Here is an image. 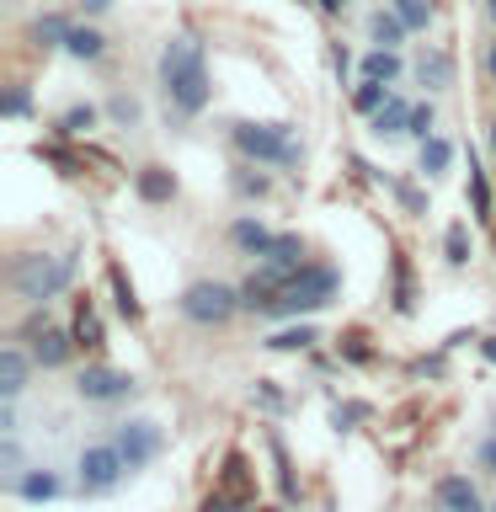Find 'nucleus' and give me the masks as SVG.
<instances>
[{"label":"nucleus","mask_w":496,"mask_h":512,"mask_svg":"<svg viewBox=\"0 0 496 512\" xmlns=\"http://www.w3.org/2000/svg\"><path fill=\"white\" fill-rule=\"evenodd\" d=\"M160 91H166V102L182 112V118H198V112L208 107V96H214V86H208V59H203V43L192 38V32H176V38H166V48H160Z\"/></svg>","instance_id":"f257e3e1"},{"label":"nucleus","mask_w":496,"mask_h":512,"mask_svg":"<svg viewBox=\"0 0 496 512\" xmlns=\"http://www.w3.org/2000/svg\"><path fill=\"white\" fill-rule=\"evenodd\" d=\"M75 278V251L70 256H43V251H27V256H16L11 262V288L22 294L27 304H43V299H54L64 283Z\"/></svg>","instance_id":"f03ea898"},{"label":"nucleus","mask_w":496,"mask_h":512,"mask_svg":"<svg viewBox=\"0 0 496 512\" xmlns=\"http://www.w3.org/2000/svg\"><path fill=\"white\" fill-rule=\"evenodd\" d=\"M235 150L246 160H262V166H294L299 160L288 123H235Z\"/></svg>","instance_id":"7ed1b4c3"},{"label":"nucleus","mask_w":496,"mask_h":512,"mask_svg":"<svg viewBox=\"0 0 496 512\" xmlns=\"http://www.w3.org/2000/svg\"><path fill=\"white\" fill-rule=\"evenodd\" d=\"M331 294H336V267L315 262V267H304L299 278L283 288L278 315H310V310H320V304H331Z\"/></svg>","instance_id":"20e7f679"},{"label":"nucleus","mask_w":496,"mask_h":512,"mask_svg":"<svg viewBox=\"0 0 496 512\" xmlns=\"http://www.w3.org/2000/svg\"><path fill=\"white\" fill-rule=\"evenodd\" d=\"M235 310H240V294L230 283H192L182 294V315L192 326H224Z\"/></svg>","instance_id":"39448f33"},{"label":"nucleus","mask_w":496,"mask_h":512,"mask_svg":"<svg viewBox=\"0 0 496 512\" xmlns=\"http://www.w3.org/2000/svg\"><path fill=\"white\" fill-rule=\"evenodd\" d=\"M80 491L86 496H107V491H118V480L128 475V464L118 454V443H91L86 454H80Z\"/></svg>","instance_id":"423d86ee"},{"label":"nucleus","mask_w":496,"mask_h":512,"mask_svg":"<svg viewBox=\"0 0 496 512\" xmlns=\"http://www.w3.org/2000/svg\"><path fill=\"white\" fill-rule=\"evenodd\" d=\"M75 395L91 400V406H107V400L134 395V374H123V368H107V363H91V368H80Z\"/></svg>","instance_id":"0eeeda50"},{"label":"nucleus","mask_w":496,"mask_h":512,"mask_svg":"<svg viewBox=\"0 0 496 512\" xmlns=\"http://www.w3.org/2000/svg\"><path fill=\"white\" fill-rule=\"evenodd\" d=\"M299 272H304V240H299V235H278V240L262 251V272H256V278L288 288Z\"/></svg>","instance_id":"6e6552de"},{"label":"nucleus","mask_w":496,"mask_h":512,"mask_svg":"<svg viewBox=\"0 0 496 512\" xmlns=\"http://www.w3.org/2000/svg\"><path fill=\"white\" fill-rule=\"evenodd\" d=\"M112 443H118V454H123V464L128 470H144L155 454H160V427L155 422H118V432H112Z\"/></svg>","instance_id":"1a4fd4ad"},{"label":"nucleus","mask_w":496,"mask_h":512,"mask_svg":"<svg viewBox=\"0 0 496 512\" xmlns=\"http://www.w3.org/2000/svg\"><path fill=\"white\" fill-rule=\"evenodd\" d=\"M432 502H438V512H491L486 502H480L470 475H443L438 491H432Z\"/></svg>","instance_id":"9d476101"},{"label":"nucleus","mask_w":496,"mask_h":512,"mask_svg":"<svg viewBox=\"0 0 496 512\" xmlns=\"http://www.w3.org/2000/svg\"><path fill=\"white\" fill-rule=\"evenodd\" d=\"M27 342H32V358H38L43 368H59V363H70V352H75V336L54 331L48 320H43V326L32 320V326H27Z\"/></svg>","instance_id":"9b49d317"},{"label":"nucleus","mask_w":496,"mask_h":512,"mask_svg":"<svg viewBox=\"0 0 496 512\" xmlns=\"http://www.w3.org/2000/svg\"><path fill=\"white\" fill-rule=\"evenodd\" d=\"M219 491H224V496H235L240 507H251V496H256V480H251V470H246V459H240V454H230V459H224Z\"/></svg>","instance_id":"f8f14e48"},{"label":"nucleus","mask_w":496,"mask_h":512,"mask_svg":"<svg viewBox=\"0 0 496 512\" xmlns=\"http://www.w3.org/2000/svg\"><path fill=\"white\" fill-rule=\"evenodd\" d=\"M406 22H400V11L395 6H379L374 16H368V38H374L379 48H400V43H406Z\"/></svg>","instance_id":"ddd939ff"},{"label":"nucleus","mask_w":496,"mask_h":512,"mask_svg":"<svg viewBox=\"0 0 496 512\" xmlns=\"http://www.w3.org/2000/svg\"><path fill=\"white\" fill-rule=\"evenodd\" d=\"M22 390H27V352L6 347L0 352V400H16Z\"/></svg>","instance_id":"4468645a"},{"label":"nucleus","mask_w":496,"mask_h":512,"mask_svg":"<svg viewBox=\"0 0 496 512\" xmlns=\"http://www.w3.org/2000/svg\"><path fill=\"white\" fill-rule=\"evenodd\" d=\"M11 491H16V496H27V502H54V496L64 491V480H59L54 470H43V464H38V470H27Z\"/></svg>","instance_id":"2eb2a0df"},{"label":"nucleus","mask_w":496,"mask_h":512,"mask_svg":"<svg viewBox=\"0 0 496 512\" xmlns=\"http://www.w3.org/2000/svg\"><path fill=\"white\" fill-rule=\"evenodd\" d=\"M134 187H139L144 203H171V198H176V176H171L166 166H144V171L134 176Z\"/></svg>","instance_id":"dca6fc26"},{"label":"nucleus","mask_w":496,"mask_h":512,"mask_svg":"<svg viewBox=\"0 0 496 512\" xmlns=\"http://www.w3.org/2000/svg\"><path fill=\"white\" fill-rule=\"evenodd\" d=\"M70 336H75V347H91V352L107 342V336H102V315H96V304H91V299H80V304H75V331H70Z\"/></svg>","instance_id":"f3484780"},{"label":"nucleus","mask_w":496,"mask_h":512,"mask_svg":"<svg viewBox=\"0 0 496 512\" xmlns=\"http://www.w3.org/2000/svg\"><path fill=\"white\" fill-rule=\"evenodd\" d=\"M64 54L70 59H86V64H96L107 54V38L96 27H70V38H64Z\"/></svg>","instance_id":"a211bd4d"},{"label":"nucleus","mask_w":496,"mask_h":512,"mask_svg":"<svg viewBox=\"0 0 496 512\" xmlns=\"http://www.w3.org/2000/svg\"><path fill=\"white\" fill-rule=\"evenodd\" d=\"M230 240H235L240 251L262 256V251H267V246H272V240H278V235H272L262 219H235V224H230Z\"/></svg>","instance_id":"6ab92c4d"},{"label":"nucleus","mask_w":496,"mask_h":512,"mask_svg":"<svg viewBox=\"0 0 496 512\" xmlns=\"http://www.w3.org/2000/svg\"><path fill=\"white\" fill-rule=\"evenodd\" d=\"M411 128V102H400V96H390L379 112H374V134L384 139V134H406Z\"/></svg>","instance_id":"aec40b11"},{"label":"nucleus","mask_w":496,"mask_h":512,"mask_svg":"<svg viewBox=\"0 0 496 512\" xmlns=\"http://www.w3.org/2000/svg\"><path fill=\"white\" fill-rule=\"evenodd\" d=\"M448 160H454V144H448L443 134L422 139V176H443V171H448Z\"/></svg>","instance_id":"412c9836"},{"label":"nucleus","mask_w":496,"mask_h":512,"mask_svg":"<svg viewBox=\"0 0 496 512\" xmlns=\"http://www.w3.org/2000/svg\"><path fill=\"white\" fill-rule=\"evenodd\" d=\"M395 75H400V54H395V48H374V54L363 59V80H384V86H390Z\"/></svg>","instance_id":"4be33fe9"},{"label":"nucleus","mask_w":496,"mask_h":512,"mask_svg":"<svg viewBox=\"0 0 496 512\" xmlns=\"http://www.w3.org/2000/svg\"><path fill=\"white\" fill-rule=\"evenodd\" d=\"M107 283H112V294H118V310H123V320H139L144 310H139V299H134V283L123 278V267H118V262L107 267Z\"/></svg>","instance_id":"5701e85b"},{"label":"nucleus","mask_w":496,"mask_h":512,"mask_svg":"<svg viewBox=\"0 0 496 512\" xmlns=\"http://www.w3.org/2000/svg\"><path fill=\"white\" fill-rule=\"evenodd\" d=\"M384 102H390V86H384V80H363V86L352 91V107H358L363 118H374Z\"/></svg>","instance_id":"b1692460"},{"label":"nucleus","mask_w":496,"mask_h":512,"mask_svg":"<svg viewBox=\"0 0 496 512\" xmlns=\"http://www.w3.org/2000/svg\"><path fill=\"white\" fill-rule=\"evenodd\" d=\"M91 128H96V107L91 102H75L70 112H64V118H59V134H91Z\"/></svg>","instance_id":"393cba45"},{"label":"nucleus","mask_w":496,"mask_h":512,"mask_svg":"<svg viewBox=\"0 0 496 512\" xmlns=\"http://www.w3.org/2000/svg\"><path fill=\"white\" fill-rule=\"evenodd\" d=\"M390 6L400 11V22H406L411 32H422V27H432V0H390Z\"/></svg>","instance_id":"a878e982"},{"label":"nucleus","mask_w":496,"mask_h":512,"mask_svg":"<svg viewBox=\"0 0 496 512\" xmlns=\"http://www.w3.org/2000/svg\"><path fill=\"white\" fill-rule=\"evenodd\" d=\"M443 251H448V262L464 267L470 262V224H448V235H443Z\"/></svg>","instance_id":"bb28decb"},{"label":"nucleus","mask_w":496,"mask_h":512,"mask_svg":"<svg viewBox=\"0 0 496 512\" xmlns=\"http://www.w3.org/2000/svg\"><path fill=\"white\" fill-rule=\"evenodd\" d=\"M416 75H422L427 91H443V86H448V59H443V54H427L422 64H416Z\"/></svg>","instance_id":"cd10ccee"},{"label":"nucleus","mask_w":496,"mask_h":512,"mask_svg":"<svg viewBox=\"0 0 496 512\" xmlns=\"http://www.w3.org/2000/svg\"><path fill=\"white\" fill-rule=\"evenodd\" d=\"M64 38H70V22H64V16H38V43L43 48H64Z\"/></svg>","instance_id":"c85d7f7f"},{"label":"nucleus","mask_w":496,"mask_h":512,"mask_svg":"<svg viewBox=\"0 0 496 512\" xmlns=\"http://www.w3.org/2000/svg\"><path fill=\"white\" fill-rule=\"evenodd\" d=\"M310 342H320V336L310 331V326H299V331H278V336H272V352H299V347H310Z\"/></svg>","instance_id":"c756f323"},{"label":"nucleus","mask_w":496,"mask_h":512,"mask_svg":"<svg viewBox=\"0 0 496 512\" xmlns=\"http://www.w3.org/2000/svg\"><path fill=\"white\" fill-rule=\"evenodd\" d=\"M432 123H438V112H432V102H416V107H411V128H406V134H416V139H432Z\"/></svg>","instance_id":"7c9ffc66"},{"label":"nucleus","mask_w":496,"mask_h":512,"mask_svg":"<svg viewBox=\"0 0 496 512\" xmlns=\"http://www.w3.org/2000/svg\"><path fill=\"white\" fill-rule=\"evenodd\" d=\"M395 310L411 315V272H406V262H400V256H395Z\"/></svg>","instance_id":"2f4dec72"},{"label":"nucleus","mask_w":496,"mask_h":512,"mask_svg":"<svg viewBox=\"0 0 496 512\" xmlns=\"http://www.w3.org/2000/svg\"><path fill=\"white\" fill-rule=\"evenodd\" d=\"M470 198H475V214H491V187L475 166H470Z\"/></svg>","instance_id":"473e14b6"},{"label":"nucleus","mask_w":496,"mask_h":512,"mask_svg":"<svg viewBox=\"0 0 496 512\" xmlns=\"http://www.w3.org/2000/svg\"><path fill=\"white\" fill-rule=\"evenodd\" d=\"M198 512H240V502H235V496H224V491H208Z\"/></svg>","instance_id":"72a5a7b5"},{"label":"nucleus","mask_w":496,"mask_h":512,"mask_svg":"<svg viewBox=\"0 0 496 512\" xmlns=\"http://www.w3.org/2000/svg\"><path fill=\"white\" fill-rule=\"evenodd\" d=\"M27 107H32V96H27V86H16V91L6 96V118H27Z\"/></svg>","instance_id":"f704fd0d"},{"label":"nucleus","mask_w":496,"mask_h":512,"mask_svg":"<svg viewBox=\"0 0 496 512\" xmlns=\"http://www.w3.org/2000/svg\"><path fill=\"white\" fill-rule=\"evenodd\" d=\"M112 118H118V123H134V118H139V107L128 102V96H112Z\"/></svg>","instance_id":"c9c22d12"},{"label":"nucleus","mask_w":496,"mask_h":512,"mask_svg":"<svg viewBox=\"0 0 496 512\" xmlns=\"http://www.w3.org/2000/svg\"><path fill=\"white\" fill-rule=\"evenodd\" d=\"M235 187H240V192H256V198L267 192V182H262V176H235Z\"/></svg>","instance_id":"e433bc0d"},{"label":"nucleus","mask_w":496,"mask_h":512,"mask_svg":"<svg viewBox=\"0 0 496 512\" xmlns=\"http://www.w3.org/2000/svg\"><path fill=\"white\" fill-rule=\"evenodd\" d=\"M347 358H358V363H368V347H363V336H347Z\"/></svg>","instance_id":"4c0bfd02"},{"label":"nucleus","mask_w":496,"mask_h":512,"mask_svg":"<svg viewBox=\"0 0 496 512\" xmlns=\"http://www.w3.org/2000/svg\"><path fill=\"white\" fill-rule=\"evenodd\" d=\"M480 464H486V470L496 475V438H491V443H480Z\"/></svg>","instance_id":"58836bf2"},{"label":"nucleus","mask_w":496,"mask_h":512,"mask_svg":"<svg viewBox=\"0 0 496 512\" xmlns=\"http://www.w3.org/2000/svg\"><path fill=\"white\" fill-rule=\"evenodd\" d=\"M80 11H91V16H102V11H112V0H80Z\"/></svg>","instance_id":"ea45409f"},{"label":"nucleus","mask_w":496,"mask_h":512,"mask_svg":"<svg viewBox=\"0 0 496 512\" xmlns=\"http://www.w3.org/2000/svg\"><path fill=\"white\" fill-rule=\"evenodd\" d=\"M315 6H320V11H326V16H336V11H342V6H347V0H315Z\"/></svg>","instance_id":"a19ab883"},{"label":"nucleus","mask_w":496,"mask_h":512,"mask_svg":"<svg viewBox=\"0 0 496 512\" xmlns=\"http://www.w3.org/2000/svg\"><path fill=\"white\" fill-rule=\"evenodd\" d=\"M480 352H486V358L496 363V336H486V342H480Z\"/></svg>","instance_id":"79ce46f5"},{"label":"nucleus","mask_w":496,"mask_h":512,"mask_svg":"<svg viewBox=\"0 0 496 512\" xmlns=\"http://www.w3.org/2000/svg\"><path fill=\"white\" fill-rule=\"evenodd\" d=\"M491 150H496V123H491Z\"/></svg>","instance_id":"37998d69"},{"label":"nucleus","mask_w":496,"mask_h":512,"mask_svg":"<svg viewBox=\"0 0 496 512\" xmlns=\"http://www.w3.org/2000/svg\"><path fill=\"white\" fill-rule=\"evenodd\" d=\"M491 75H496V48H491Z\"/></svg>","instance_id":"c03bdc74"},{"label":"nucleus","mask_w":496,"mask_h":512,"mask_svg":"<svg viewBox=\"0 0 496 512\" xmlns=\"http://www.w3.org/2000/svg\"><path fill=\"white\" fill-rule=\"evenodd\" d=\"M491 16H496V0H491Z\"/></svg>","instance_id":"a18cd8bd"},{"label":"nucleus","mask_w":496,"mask_h":512,"mask_svg":"<svg viewBox=\"0 0 496 512\" xmlns=\"http://www.w3.org/2000/svg\"><path fill=\"white\" fill-rule=\"evenodd\" d=\"M491 512H496V507H491Z\"/></svg>","instance_id":"49530a36"}]
</instances>
